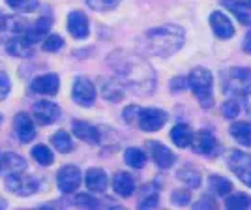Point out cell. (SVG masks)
I'll list each match as a JSON object with an SVG mask.
<instances>
[{
	"label": "cell",
	"mask_w": 251,
	"mask_h": 210,
	"mask_svg": "<svg viewBox=\"0 0 251 210\" xmlns=\"http://www.w3.org/2000/svg\"><path fill=\"white\" fill-rule=\"evenodd\" d=\"M111 58H113L111 64L116 70V74L120 75V79L129 88H133L135 94L147 96L154 90L156 75L148 62H145L143 58H139L135 54H129V52H115Z\"/></svg>",
	"instance_id": "1"
},
{
	"label": "cell",
	"mask_w": 251,
	"mask_h": 210,
	"mask_svg": "<svg viewBox=\"0 0 251 210\" xmlns=\"http://www.w3.org/2000/svg\"><path fill=\"white\" fill-rule=\"evenodd\" d=\"M184 40H186V34L180 26L165 25V26H157V28H150L148 32H145L141 38V43L148 54L167 58L180 51V47L184 45Z\"/></svg>",
	"instance_id": "2"
},
{
	"label": "cell",
	"mask_w": 251,
	"mask_h": 210,
	"mask_svg": "<svg viewBox=\"0 0 251 210\" xmlns=\"http://www.w3.org/2000/svg\"><path fill=\"white\" fill-rule=\"evenodd\" d=\"M188 86L195 98L199 100V104L204 109H210L214 104V94H212V86H214V77L206 68H195L188 75Z\"/></svg>",
	"instance_id": "3"
},
{
	"label": "cell",
	"mask_w": 251,
	"mask_h": 210,
	"mask_svg": "<svg viewBox=\"0 0 251 210\" xmlns=\"http://www.w3.org/2000/svg\"><path fill=\"white\" fill-rule=\"evenodd\" d=\"M4 184L10 189L11 193L19 195V197H30L34 193H38L40 189V180L32 175H23V173H15V175H8L4 177Z\"/></svg>",
	"instance_id": "4"
},
{
	"label": "cell",
	"mask_w": 251,
	"mask_h": 210,
	"mask_svg": "<svg viewBox=\"0 0 251 210\" xmlns=\"http://www.w3.org/2000/svg\"><path fill=\"white\" fill-rule=\"evenodd\" d=\"M83 182V173L77 165H64L56 173V186L62 193H74Z\"/></svg>",
	"instance_id": "5"
},
{
	"label": "cell",
	"mask_w": 251,
	"mask_h": 210,
	"mask_svg": "<svg viewBox=\"0 0 251 210\" xmlns=\"http://www.w3.org/2000/svg\"><path fill=\"white\" fill-rule=\"evenodd\" d=\"M96 96H98V92H96V86L90 79L75 77L74 86H72V98H74L75 104L81 105V107H90V105H94Z\"/></svg>",
	"instance_id": "6"
},
{
	"label": "cell",
	"mask_w": 251,
	"mask_h": 210,
	"mask_svg": "<svg viewBox=\"0 0 251 210\" xmlns=\"http://www.w3.org/2000/svg\"><path fill=\"white\" fill-rule=\"evenodd\" d=\"M167 122V113L156 109V107H148V109H139L137 115V126L145 131H157L165 126Z\"/></svg>",
	"instance_id": "7"
},
{
	"label": "cell",
	"mask_w": 251,
	"mask_h": 210,
	"mask_svg": "<svg viewBox=\"0 0 251 210\" xmlns=\"http://www.w3.org/2000/svg\"><path fill=\"white\" fill-rule=\"evenodd\" d=\"M32 118H34V122H38L42 126H51L60 118V107L49 100L36 102L32 107Z\"/></svg>",
	"instance_id": "8"
},
{
	"label": "cell",
	"mask_w": 251,
	"mask_h": 210,
	"mask_svg": "<svg viewBox=\"0 0 251 210\" xmlns=\"http://www.w3.org/2000/svg\"><path fill=\"white\" fill-rule=\"evenodd\" d=\"M13 130L23 145H28L36 139V122L30 113H25V111L17 113L13 118Z\"/></svg>",
	"instance_id": "9"
},
{
	"label": "cell",
	"mask_w": 251,
	"mask_h": 210,
	"mask_svg": "<svg viewBox=\"0 0 251 210\" xmlns=\"http://www.w3.org/2000/svg\"><path fill=\"white\" fill-rule=\"evenodd\" d=\"M251 83V70L250 68H232L227 72V84L225 88L232 94H244Z\"/></svg>",
	"instance_id": "10"
},
{
	"label": "cell",
	"mask_w": 251,
	"mask_h": 210,
	"mask_svg": "<svg viewBox=\"0 0 251 210\" xmlns=\"http://www.w3.org/2000/svg\"><path fill=\"white\" fill-rule=\"evenodd\" d=\"M148 150H150V156L152 159L156 161V165L159 169H169L175 165V161H176V156H175V152L167 148L163 143H159V141H148L147 143Z\"/></svg>",
	"instance_id": "11"
},
{
	"label": "cell",
	"mask_w": 251,
	"mask_h": 210,
	"mask_svg": "<svg viewBox=\"0 0 251 210\" xmlns=\"http://www.w3.org/2000/svg\"><path fill=\"white\" fill-rule=\"evenodd\" d=\"M68 32L74 36L75 40L88 38V34H90V21H88V17L84 15L83 11H70V15H68Z\"/></svg>",
	"instance_id": "12"
},
{
	"label": "cell",
	"mask_w": 251,
	"mask_h": 210,
	"mask_svg": "<svg viewBox=\"0 0 251 210\" xmlns=\"http://www.w3.org/2000/svg\"><path fill=\"white\" fill-rule=\"evenodd\" d=\"M32 92L42 96H54L58 94V88H60V77L56 74H45L40 75L36 79H32L30 83Z\"/></svg>",
	"instance_id": "13"
},
{
	"label": "cell",
	"mask_w": 251,
	"mask_h": 210,
	"mask_svg": "<svg viewBox=\"0 0 251 210\" xmlns=\"http://www.w3.org/2000/svg\"><path fill=\"white\" fill-rule=\"evenodd\" d=\"M189 147H193V150L197 154L212 156L214 152H218V141H216V137L212 135L208 130H201L197 133H193V139H191Z\"/></svg>",
	"instance_id": "14"
},
{
	"label": "cell",
	"mask_w": 251,
	"mask_h": 210,
	"mask_svg": "<svg viewBox=\"0 0 251 210\" xmlns=\"http://www.w3.org/2000/svg\"><path fill=\"white\" fill-rule=\"evenodd\" d=\"M210 26H212L214 34L218 38H221V40H229V38L234 36V26H232L230 19L223 11H212V15H210Z\"/></svg>",
	"instance_id": "15"
},
{
	"label": "cell",
	"mask_w": 251,
	"mask_h": 210,
	"mask_svg": "<svg viewBox=\"0 0 251 210\" xmlns=\"http://www.w3.org/2000/svg\"><path fill=\"white\" fill-rule=\"evenodd\" d=\"M72 133L77 139L88 143V145H98L100 139H101L100 130L96 126H92V124H88V122H84V120H74L72 122Z\"/></svg>",
	"instance_id": "16"
},
{
	"label": "cell",
	"mask_w": 251,
	"mask_h": 210,
	"mask_svg": "<svg viewBox=\"0 0 251 210\" xmlns=\"http://www.w3.org/2000/svg\"><path fill=\"white\" fill-rule=\"evenodd\" d=\"M26 169V159L15 152H8L0 156V177H8L15 173H25Z\"/></svg>",
	"instance_id": "17"
},
{
	"label": "cell",
	"mask_w": 251,
	"mask_h": 210,
	"mask_svg": "<svg viewBox=\"0 0 251 210\" xmlns=\"http://www.w3.org/2000/svg\"><path fill=\"white\" fill-rule=\"evenodd\" d=\"M84 184H86L88 191H92V193H101V191H105L107 186H109V177H107V173H105L103 169L90 167L84 173Z\"/></svg>",
	"instance_id": "18"
},
{
	"label": "cell",
	"mask_w": 251,
	"mask_h": 210,
	"mask_svg": "<svg viewBox=\"0 0 251 210\" xmlns=\"http://www.w3.org/2000/svg\"><path fill=\"white\" fill-rule=\"evenodd\" d=\"M51 26H52V17H40L32 26H26V30H25L23 36L34 45V43H40L49 34Z\"/></svg>",
	"instance_id": "19"
},
{
	"label": "cell",
	"mask_w": 251,
	"mask_h": 210,
	"mask_svg": "<svg viewBox=\"0 0 251 210\" xmlns=\"http://www.w3.org/2000/svg\"><path fill=\"white\" fill-rule=\"evenodd\" d=\"M113 189L120 197H131L135 191V179L126 171H118L113 177Z\"/></svg>",
	"instance_id": "20"
},
{
	"label": "cell",
	"mask_w": 251,
	"mask_h": 210,
	"mask_svg": "<svg viewBox=\"0 0 251 210\" xmlns=\"http://www.w3.org/2000/svg\"><path fill=\"white\" fill-rule=\"evenodd\" d=\"M6 51L10 52L11 56H17V58H28L34 52V45L25 36H17V38H11L10 42L6 43Z\"/></svg>",
	"instance_id": "21"
},
{
	"label": "cell",
	"mask_w": 251,
	"mask_h": 210,
	"mask_svg": "<svg viewBox=\"0 0 251 210\" xmlns=\"http://www.w3.org/2000/svg\"><path fill=\"white\" fill-rule=\"evenodd\" d=\"M221 4H223V8H227L242 25H251V8L246 2H240V0H221Z\"/></svg>",
	"instance_id": "22"
},
{
	"label": "cell",
	"mask_w": 251,
	"mask_h": 210,
	"mask_svg": "<svg viewBox=\"0 0 251 210\" xmlns=\"http://www.w3.org/2000/svg\"><path fill=\"white\" fill-rule=\"evenodd\" d=\"M124 84L116 79H101V96L107 102H120L124 98Z\"/></svg>",
	"instance_id": "23"
},
{
	"label": "cell",
	"mask_w": 251,
	"mask_h": 210,
	"mask_svg": "<svg viewBox=\"0 0 251 210\" xmlns=\"http://www.w3.org/2000/svg\"><path fill=\"white\" fill-rule=\"evenodd\" d=\"M171 139L178 148H186L191 145V139H193V130L188 124H176V126L171 130Z\"/></svg>",
	"instance_id": "24"
},
{
	"label": "cell",
	"mask_w": 251,
	"mask_h": 210,
	"mask_svg": "<svg viewBox=\"0 0 251 210\" xmlns=\"http://www.w3.org/2000/svg\"><path fill=\"white\" fill-rule=\"evenodd\" d=\"M227 163H229V169L234 175H240L242 171L251 169V156L246 154V152H240V150H234V152L229 154Z\"/></svg>",
	"instance_id": "25"
},
{
	"label": "cell",
	"mask_w": 251,
	"mask_h": 210,
	"mask_svg": "<svg viewBox=\"0 0 251 210\" xmlns=\"http://www.w3.org/2000/svg\"><path fill=\"white\" fill-rule=\"evenodd\" d=\"M51 145H52V148H56V152H60V154H70V152H74V139H72V135H70L68 131H64V130H58V131L52 133Z\"/></svg>",
	"instance_id": "26"
},
{
	"label": "cell",
	"mask_w": 251,
	"mask_h": 210,
	"mask_svg": "<svg viewBox=\"0 0 251 210\" xmlns=\"http://www.w3.org/2000/svg\"><path fill=\"white\" fill-rule=\"evenodd\" d=\"M230 135L242 147H251V124L250 122H234L230 126Z\"/></svg>",
	"instance_id": "27"
},
{
	"label": "cell",
	"mask_w": 251,
	"mask_h": 210,
	"mask_svg": "<svg viewBox=\"0 0 251 210\" xmlns=\"http://www.w3.org/2000/svg\"><path fill=\"white\" fill-rule=\"evenodd\" d=\"M124 161L133 169H143L147 165V152L141 150L137 147H129L126 148L124 152Z\"/></svg>",
	"instance_id": "28"
},
{
	"label": "cell",
	"mask_w": 251,
	"mask_h": 210,
	"mask_svg": "<svg viewBox=\"0 0 251 210\" xmlns=\"http://www.w3.org/2000/svg\"><path fill=\"white\" fill-rule=\"evenodd\" d=\"M208 186H210V191L216 193V195H220V197H225V195H229L230 191H232V182L220 177V175H212L208 180Z\"/></svg>",
	"instance_id": "29"
},
{
	"label": "cell",
	"mask_w": 251,
	"mask_h": 210,
	"mask_svg": "<svg viewBox=\"0 0 251 210\" xmlns=\"http://www.w3.org/2000/svg\"><path fill=\"white\" fill-rule=\"evenodd\" d=\"M225 207L230 210H244L251 209V197L246 193H232L225 195Z\"/></svg>",
	"instance_id": "30"
},
{
	"label": "cell",
	"mask_w": 251,
	"mask_h": 210,
	"mask_svg": "<svg viewBox=\"0 0 251 210\" xmlns=\"http://www.w3.org/2000/svg\"><path fill=\"white\" fill-rule=\"evenodd\" d=\"M32 158L43 167H49L54 161V154H52V150L47 145H36L32 148Z\"/></svg>",
	"instance_id": "31"
},
{
	"label": "cell",
	"mask_w": 251,
	"mask_h": 210,
	"mask_svg": "<svg viewBox=\"0 0 251 210\" xmlns=\"http://www.w3.org/2000/svg\"><path fill=\"white\" fill-rule=\"evenodd\" d=\"M178 179L184 184H188L189 188H199L201 186V173L193 167H184L178 171Z\"/></svg>",
	"instance_id": "32"
},
{
	"label": "cell",
	"mask_w": 251,
	"mask_h": 210,
	"mask_svg": "<svg viewBox=\"0 0 251 210\" xmlns=\"http://www.w3.org/2000/svg\"><path fill=\"white\" fill-rule=\"evenodd\" d=\"M42 47L45 52H58L64 47V38L58 34H47L42 40Z\"/></svg>",
	"instance_id": "33"
},
{
	"label": "cell",
	"mask_w": 251,
	"mask_h": 210,
	"mask_svg": "<svg viewBox=\"0 0 251 210\" xmlns=\"http://www.w3.org/2000/svg\"><path fill=\"white\" fill-rule=\"evenodd\" d=\"M8 8L17 13H30L36 10L38 6V0H6Z\"/></svg>",
	"instance_id": "34"
},
{
	"label": "cell",
	"mask_w": 251,
	"mask_h": 210,
	"mask_svg": "<svg viewBox=\"0 0 251 210\" xmlns=\"http://www.w3.org/2000/svg\"><path fill=\"white\" fill-rule=\"evenodd\" d=\"M157 203H159L157 189H154L152 186H147L145 188V195L139 199V209H154Z\"/></svg>",
	"instance_id": "35"
},
{
	"label": "cell",
	"mask_w": 251,
	"mask_h": 210,
	"mask_svg": "<svg viewBox=\"0 0 251 210\" xmlns=\"http://www.w3.org/2000/svg\"><path fill=\"white\" fill-rule=\"evenodd\" d=\"M120 2L122 0H86L88 8L94 11H111L115 10Z\"/></svg>",
	"instance_id": "36"
},
{
	"label": "cell",
	"mask_w": 251,
	"mask_h": 210,
	"mask_svg": "<svg viewBox=\"0 0 251 210\" xmlns=\"http://www.w3.org/2000/svg\"><path fill=\"white\" fill-rule=\"evenodd\" d=\"M74 203L79 205V207H86V209H100L101 207V203L96 199L94 195H90V193H79V195H75Z\"/></svg>",
	"instance_id": "37"
},
{
	"label": "cell",
	"mask_w": 251,
	"mask_h": 210,
	"mask_svg": "<svg viewBox=\"0 0 251 210\" xmlns=\"http://www.w3.org/2000/svg\"><path fill=\"white\" fill-rule=\"evenodd\" d=\"M238 113H240V105L234 100H227L225 104L221 105V115L225 116V118H229V120L230 118H236Z\"/></svg>",
	"instance_id": "38"
},
{
	"label": "cell",
	"mask_w": 251,
	"mask_h": 210,
	"mask_svg": "<svg viewBox=\"0 0 251 210\" xmlns=\"http://www.w3.org/2000/svg\"><path fill=\"white\" fill-rule=\"evenodd\" d=\"M171 201L178 205V207H186L189 201H191V193L188 189H176L173 195H171Z\"/></svg>",
	"instance_id": "39"
},
{
	"label": "cell",
	"mask_w": 251,
	"mask_h": 210,
	"mask_svg": "<svg viewBox=\"0 0 251 210\" xmlns=\"http://www.w3.org/2000/svg\"><path fill=\"white\" fill-rule=\"evenodd\" d=\"M10 90H11L10 77L4 74V72H0V102L6 100V98L10 96Z\"/></svg>",
	"instance_id": "40"
},
{
	"label": "cell",
	"mask_w": 251,
	"mask_h": 210,
	"mask_svg": "<svg viewBox=\"0 0 251 210\" xmlns=\"http://www.w3.org/2000/svg\"><path fill=\"white\" fill-rule=\"evenodd\" d=\"M137 115H139V107L137 105H129V107H126L122 116H124V120L127 124H135L137 122Z\"/></svg>",
	"instance_id": "41"
},
{
	"label": "cell",
	"mask_w": 251,
	"mask_h": 210,
	"mask_svg": "<svg viewBox=\"0 0 251 210\" xmlns=\"http://www.w3.org/2000/svg\"><path fill=\"white\" fill-rule=\"evenodd\" d=\"M186 84H188V79H186V77H176V79L171 81V88H173L175 92H180V90L186 88Z\"/></svg>",
	"instance_id": "42"
},
{
	"label": "cell",
	"mask_w": 251,
	"mask_h": 210,
	"mask_svg": "<svg viewBox=\"0 0 251 210\" xmlns=\"http://www.w3.org/2000/svg\"><path fill=\"white\" fill-rule=\"evenodd\" d=\"M195 209H216V203L210 199V197H204L202 201H199L195 205Z\"/></svg>",
	"instance_id": "43"
},
{
	"label": "cell",
	"mask_w": 251,
	"mask_h": 210,
	"mask_svg": "<svg viewBox=\"0 0 251 210\" xmlns=\"http://www.w3.org/2000/svg\"><path fill=\"white\" fill-rule=\"evenodd\" d=\"M8 28H10V17H8L4 11L0 10V32L8 30Z\"/></svg>",
	"instance_id": "44"
},
{
	"label": "cell",
	"mask_w": 251,
	"mask_h": 210,
	"mask_svg": "<svg viewBox=\"0 0 251 210\" xmlns=\"http://www.w3.org/2000/svg\"><path fill=\"white\" fill-rule=\"evenodd\" d=\"M236 177H238V179H240L242 182L246 184V186H250V188H251V169H246V171H242L240 175H236Z\"/></svg>",
	"instance_id": "45"
},
{
	"label": "cell",
	"mask_w": 251,
	"mask_h": 210,
	"mask_svg": "<svg viewBox=\"0 0 251 210\" xmlns=\"http://www.w3.org/2000/svg\"><path fill=\"white\" fill-rule=\"evenodd\" d=\"M242 47H244V51L251 54V28L248 30V34H246V38H244V45H242Z\"/></svg>",
	"instance_id": "46"
},
{
	"label": "cell",
	"mask_w": 251,
	"mask_h": 210,
	"mask_svg": "<svg viewBox=\"0 0 251 210\" xmlns=\"http://www.w3.org/2000/svg\"><path fill=\"white\" fill-rule=\"evenodd\" d=\"M246 94V100H248V105H250V109H251V84L248 86V90L244 92Z\"/></svg>",
	"instance_id": "47"
},
{
	"label": "cell",
	"mask_w": 251,
	"mask_h": 210,
	"mask_svg": "<svg viewBox=\"0 0 251 210\" xmlns=\"http://www.w3.org/2000/svg\"><path fill=\"white\" fill-rule=\"evenodd\" d=\"M6 207H8V203H6V201L0 197V209H6Z\"/></svg>",
	"instance_id": "48"
},
{
	"label": "cell",
	"mask_w": 251,
	"mask_h": 210,
	"mask_svg": "<svg viewBox=\"0 0 251 210\" xmlns=\"http://www.w3.org/2000/svg\"><path fill=\"white\" fill-rule=\"evenodd\" d=\"M0 126H2V115H0Z\"/></svg>",
	"instance_id": "49"
}]
</instances>
